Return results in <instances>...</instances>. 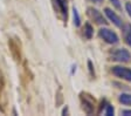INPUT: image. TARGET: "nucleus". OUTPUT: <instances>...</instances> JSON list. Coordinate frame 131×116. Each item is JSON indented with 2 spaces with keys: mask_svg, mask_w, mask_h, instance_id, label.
I'll return each instance as SVG.
<instances>
[{
  "mask_svg": "<svg viewBox=\"0 0 131 116\" xmlns=\"http://www.w3.org/2000/svg\"><path fill=\"white\" fill-rule=\"evenodd\" d=\"M123 34H124V40L131 47V25H123Z\"/></svg>",
  "mask_w": 131,
  "mask_h": 116,
  "instance_id": "8",
  "label": "nucleus"
},
{
  "mask_svg": "<svg viewBox=\"0 0 131 116\" xmlns=\"http://www.w3.org/2000/svg\"><path fill=\"white\" fill-rule=\"evenodd\" d=\"M73 20H74L75 27H80L81 26V17H80L77 8H75V7H73Z\"/></svg>",
  "mask_w": 131,
  "mask_h": 116,
  "instance_id": "11",
  "label": "nucleus"
},
{
  "mask_svg": "<svg viewBox=\"0 0 131 116\" xmlns=\"http://www.w3.org/2000/svg\"><path fill=\"white\" fill-rule=\"evenodd\" d=\"M84 36L88 39V40H90V39L93 38V35H94V27L91 25H90L89 22H87L84 25Z\"/></svg>",
  "mask_w": 131,
  "mask_h": 116,
  "instance_id": "10",
  "label": "nucleus"
},
{
  "mask_svg": "<svg viewBox=\"0 0 131 116\" xmlns=\"http://www.w3.org/2000/svg\"><path fill=\"white\" fill-rule=\"evenodd\" d=\"M118 101L122 104L131 107V94H129V93H122L119 95V97H118Z\"/></svg>",
  "mask_w": 131,
  "mask_h": 116,
  "instance_id": "9",
  "label": "nucleus"
},
{
  "mask_svg": "<svg viewBox=\"0 0 131 116\" xmlns=\"http://www.w3.org/2000/svg\"><path fill=\"white\" fill-rule=\"evenodd\" d=\"M55 5V8L61 14L63 21H67L68 19V0H53Z\"/></svg>",
  "mask_w": 131,
  "mask_h": 116,
  "instance_id": "6",
  "label": "nucleus"
},
{
  "mask_svg": "<svg viewBox=\"0 0 131 116\" xmlns=\"http://www.w3.org/2000/svg\"><path fill=\"white\" fill-rule=\"evenodd\" d=\"M104 114L108 116H112L115 114V109L114 107H112L111 104H106L105 106V111H104Z\"/></svg>",
  "mask_w": 131,
  "mask_h": 116,
  "instance_id": "12",
  "label": "nucleus"
},
{
  "mask_svg": "<svg viewBox=\"0 0 131 116\" xmlns=\"http://www.w3.org/2000/svg\"><path fill=\"white\" fill-rule=\"evenodd\" d=\"M87 14L90 19L93 20V21H95L96 24H98V25H106V24H108L105 18L103 17V14L98 11V9L94 8V7H88Z\"/></svg>",
  "mask_w": 131,
  "mask_h": 116,
  "instance_id": "5",
  "label": "nucleus"
},
{
  "mask_svg": "<svg viewBox=\"0 0 131 116\" xmlns=\"http://www.w3.org/2000/svg\"><path fill=\"white\" fill-rule=\"evenodd\" d=\"M67 113H68V110H67V108H66V109H63L62 114H67Z\"/></svg>",
  "mask_w": 131,
  "mask_h": 116,
  "instance_id": "18",
  "label": "nucleus"
},
{
  "mask_svg": "<svg viewBox=\"0 0 131 116\" xmlns=\"http://www.w3.org/2000/svg\"><path fill=\"white\" fill-rule=\"evenodd\" d=\"M125 11L128 13V15L131 18V3H126L125 4Z\"/></svg>",
  "mask_w": 131,
  "mask_h": 116,
  "instance_id": "14",
  "label": "nucleus"
},
{
  "mask_svg": "<svg viewBox=\"0 0 131 116\" xmlns=\"http://www.w3.org/2000/svg\"><path fill=\"white\" fill-rule=\"evenodd\" d=\"M111 73L116 77L121 79V80L128 81L131 82V69L128 67H123V66H114L111 68Z\"/></svg>",
  "mask_w": 131,
  "mask_h": 116,
  "instance_id": "4",
  "label": "nucleus"
},
{
  "mask_svg": "<svg viewBox=\"0 0 131 116\" xmlns=\"http://www.w3.org/2000/svg\"><path fill=\"white\" fill-rule=\"evenodd\" d=\"M110 56H111V60L121 62V64H126L131 61V53L125 48H117L112 50Z\"/></svg>",
  "mask_w": 131,
  "mask_h": 116,
  "instance_id": "3",
  "label": "nucleus"
},
{
  "mask_svg": "<svg viewBox=\"0 0 131 116\" xmlns=\"http://www.w3.org/2000/svg\"><path fill=\"white\" fill-rule=\"evenodd\" d=\"M122 115L124 116H131V109H126V110L122 111Z\"/></svg>",
  "mask_w": 131,
  "mask_h": 116,
  "instance_id": "16",
  "label": "nucleus"
},
{
  "mask_svg": "<svg viewBox=\"0 0 131 116\" xmlns=\"http://www.w3.org/2000/svg\"><path fill=\"white\" fill-rule=\"evenodd\" d=\"M98 36L103 40L104 42L109 45H117L119 42V38L114 30H111L110 28L106 27H102L101 29L98 30Z\"/></svg>",
  "mask_w": 131,
  "mask_h": 116,
  "instance_id": "1",
  "label": "nucleus"
},
{
  "mask_svg": "<svg viewBox=\"0 0 131 116\" xmlns=\"http://www.w3.org/2000/svg\"><path fill=\"white\" fill-rule=\"evenodd\" d=\"M104 13H105V15H106V18L110 20V21L114 24L116 27H123V20H122V18L118 15L117 13L115 11H112L111 8H109V7H105L104 8Z\"/></svg>",
  "mask_w": 131,
  "mask_h": 116,
  "instance_id": "7",
  "label": "nucleus"
},
{
  "mask_svg": "<svg viewBox=\"0 0 131 116\" xmlns=\"http://www.w3.org/2000/svg\"><path fill=\"white\" fill-rule=\"evenodd\" d=\"M90 1H93L94 4H101V3H103V0H90Z\"/></svg>",
  "mask_w": 131,
  "mask_h": 116,
  "instance_id": "17",
  "label": "nucleus"
},
{
  "mask_svg": "<svg viewBox=\"0 0 131 116\" xmlns=\"http://www.w3.org/2000/svg\"><path fill=\"white\" fill-rule=\"evenodd\" d=\"M109 1L112 4V6H114L116 9H118V11L122 9V4H121L119 0H109Z\"/></svg>",
  "mask_w": 131,
  "mask_h": 116,
  "instance_id": "13",
  "label": "nucleus"
},
{
  "mask_svg": "<svg viewBox=\"0 0 131 116\" xmlns=\"http://www.w3.org/2000/svg\"><path fill=\"white\" fill-rule=\"evenodd\" d=\"M80 99L82 103V109L84 110V113L91 115L95 110V99L88 93H81Z\"/></svg>",
  "mask_w": 131,
  "mask_h": 116,
  "instance_id": "2",
  "label": "nucleus"
},
{
  "mask_svg": "<svg viewBox=\"0 0 131 116\" xmlns=\"http://www.w3.org/2000/svg\"><path fill=\"white\" fill-rule=\"evenodd\" d=\"M88 66H89V70H90L91 76H95V70H94V66L91 64V61H88Z\"/></svg>",
  "mask_w": 131,
  "mask_h": 116,
  "instance_id": "15",
  "label": "nucleus"
}]
</instances>
